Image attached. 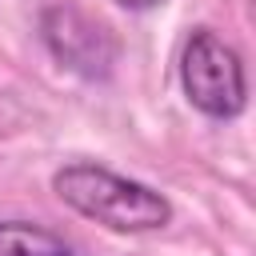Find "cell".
<instances>
[{
	"instance_id": "obj_3",
	"label": "cell",
	"mask_w": 256,
	"mask_h": 256,
	"mask_svg": "<svg viewBox=\"0 0 256 256\" xmlns=\"http://www.w3.org/2000/svg\"><path fill=\"white\" fill-rule=\"evenodd\" d=\"M40 40L52 52V60L60 68L76 72L80 80H108L116 68V56H120L116 36L68 0L48 4L40 12Z\"/></svg>"
},
{
	"instance_id": "obj_4",
	"label": "cell",
	"mask_w": 256,
	"mask_h": 256,
	"mask_svg": "<svg viewBox=\"0 0 256 256\" xmlns=\"http://www.w3.org/2000/svg\"><path fill=\"white\" fill-rule=\"evenodd\" d=\"M0 256H76V248L32 220H0Z\"/></svg>"
},
{
	"instance_id": "obj_1",
	"label": "cell",
	"mask_w": 256,
	"mask_h": 256,
	"mask_svg": "<svg viewBox=\"0 0 256 256\" xmlns=\"http://www.w3.org/2000/svg\"><path fill=\"white\" fill-rule=\"evenodd\" d=\"M52 192L72 212H80L112 232H128V236L160 232L172 220V204L156 188H148L132 176H120L104 164H92V160H72L64 168H56Z\"/></svg>"
},
{
	"instance_id": "obj_2",
	"label": "cell",
	"mask_w": 256,
	"mask_h": 256,
	"mask_svg": "<svg viewBox=\"0 0 256 256\" xmlns=\"http://www.w3.org/2000/svg\"><path fill=\"white\" fill-rule=\"evenodd\" d=\"M180 88L208 120H236L248 104L244 60L212 28H192L180 52Z\"/></svg>"
},
{
	"instance_id": "obj_5",
	"label": "cell",
	"mask_w": 256,
	"mask_h": 256,
	"mask_svg": "<svg viewBox=\"0 0 256 256\" xmlns=\"http://www.w3.org/2000/svg\"><path fill=\"white\" fill-rule=\"evenodd\" d=\"M120 8H128V12H148V8H156V4H164V0H116Z\"/></svg>"
}]
</instances>
